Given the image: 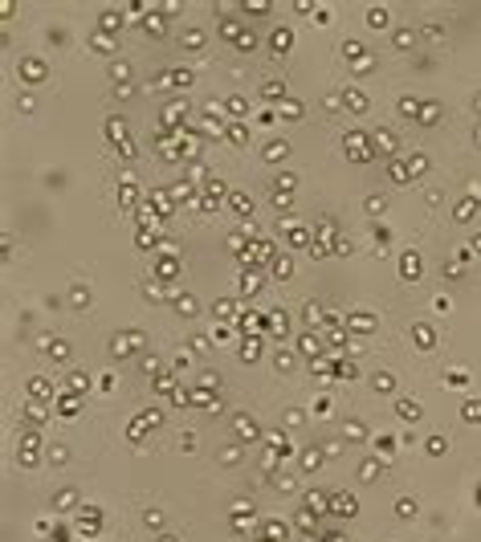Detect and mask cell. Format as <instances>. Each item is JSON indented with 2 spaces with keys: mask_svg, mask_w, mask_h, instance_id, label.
Masks as SVG:
<instances>
[{
  "mask_svg": "<svg viewBox=\"0 0 481 542\" xmlns=\"http://www.w3.org/2000/svg\"><path fill=\"white\" fill-rule=\"evenodd\" d=\"M274 485H278L282 493H290V489H298V481H294V477H286V473H278V477H274Z\"/></svg>",
  "mask_w": 481,
  "mask_h": 542,
  "instance_id": "obj_18",
  "label": "cell"
},
{
  "mask_svg": "<svg viewBox=\"0 0 481 542\" xmlns=\"http://www.w3.org/2000/svg\"><path fill=\"white\" fill-rule=\"evenodd\" d=\"M274 363H278V371H290V367H294V355H290V351H278Z\"/></svg>",
  "mask_w": 481,
  "mask_h": 542,
  "instance_id": "obj_20",
  "label": "cell"
},
{
  "mask_svg": "<svg viewBox=\"0 0 481 542\" xmlns=\"http://www.w3.org/2000/svg\"><path fill=\"white\" fill-rule=\"evenodd\" d=\"M274 274H278V278H290V274H294V261H290V257L274 261Z\"/></svg>",
  "mask_w": 481,
  "mask_h": 542,
  "instance_id": "obj_19",
  "label": "cell"
},
{
  "mask_svg": "<svg viewBox=\"0 0 481 542\" xmlns=\"http://www.w3.org/2000/svg\"><path fill=\"white\" fill-rule=\"evenodd\" d=\"M400 274L412 278V282L420 278V257H416V253H404V257H400Z\"/></svg>",
  "mask_w": 481,
  "mask_h": 542,
  "instance_id": "obj_3",
  "label": "cell"
},
{
  "mask_svg": "<svg viewBox=\"0 0 481 542\" xmlns=\"http://www.w3.org/2000/svg\"><path fill=\"white\" fill-rule=\"evenodd\" d=\"M375 473H379V465H375V461H363V469H359V481H379Z\"/></svg>",
  "mask_w": 481,
  "mask_h": 542,
  "instance_id": "obj_17",
  "label": "cell"
},
{
  "mask_svg": "<svg viewBox=\"0 0 481 542\" xmlns=\"http://www.w3.org/2000/svg\"><path fill=\"white\" fill-rule=\"evenodd\" d=\"M444 448H448V440H444V436H432V440H428V453H432V457H440Z\"/></svg>",
  "mask_w": 481,
  "mask_h": 542,
  "instance_id": "obj_21",
  "label": "cell"
},
{
  "mask_svg": "<svg viewBox=\"0 0 481 542\" xmlns=\"http://www.w3.org/2000/svg\"><path fill=\"white\" fill-rule=\"evenodd\" d=\"M416 509H420V505H416L412 497H400V505H396V514H400V518H416Z\"/></svg>",
  "mask_w": 481,
  "mask_h": 542,
  "instance_id": "obj_10",
  "label": "cell"
},
{
  "mask_svg": "<svg viewBox=\"0 0 481 542\" xmlns=\"http://www.w3.org/2000/svg\"><path fill=\"white\" fill-rule=\"evenodd\" d=\"M302 314H306V322H318V314H322V306H318V302H306V310H302Z\"/></svg>",
  "mask_w": 481,
  "mask_h": 542,
  "instance_id": "obj_26",
  "label": "cell"
},
{
  "mask_svg": "<svg viewBox=\"0 0 481 542\" xmlns=\"http://www.w3.org/2000/svg\"><path fill=\"white\" fill-rule=\"evenodd\" d=\"M371 387H375V391H392V387H396V375L375 371V375H371Z\"/></svg>",
  "mask_w": 481,
  "mask_h": 542,
  "instance_id": "obj_6",
  "label": "cell"
},
{
  "mask_svg": "<svg viewBox=\"0 0 481 542\" xmlns=\"http://www.w3.org/2000/svg\"><path fill=\"white\" fill-rule=\"evenodd\" d=\"M359 509V501L351 497V493H339V497H330V514H339V518H351Z\"/></svg>",
  "mask_w": 481,
  "mask_h": 542,
  "instance_id": "obj_1",
  "label": "cell"
},
{
  "mask_svg": "<svg viewBox=\"0 0 481 542\" xmlns=\"http://www.w3.org/2000/svg\"><path fill=\"white\" fill-rule=\"evenodd\" d=\"M147 33H163V21L159 17H147Z\"/></svg>",
  "mask_w": 481,
  "mask_h": 542,
  "instance_id": "obj_33",
  "label": "cell"
},
{
  "mask_svg": "<svg viewBox=\"0 0 481 542\" xmlns=\"http://www.w3.org/2000/svg\"><path fill=\"white\" fill-rule=\"evenodd\" d=\"M228 310H232V302H216V306H212V314H216V318H228Z\"/></svg>",
  "mask_w": 481,
  "mask_h": 542,
  "instance_id": "obj_34",
  "label": "cell"
},
{
  "mask_svg": "<svg viewBox=\"0 0 481 542\" xmlns=\"http://www.w3.org/2000/svg\"><path fill=\"white\" fill-rule=\"evenodd\" d=\"M286 114H290V123H298V114H302V106H298V102H286Z\"/></svg>",
  "mask_w": 481,
  "mask_h": 542,
  "instance_id": "obj_36",
  "label": "cell"
},
{
  "mask_svg": "<svg viewBox=\"0 0 481 542\" xmlns=\"http://www.w3.org/2000/svg\"><path fill=\"white\" fill-rule=\"evenodd\" d=\"M326 542H347V538H343V534H330V538H326Z\"/></svg>",
  "mask_w": 481,
  "mask_h": 542,
  "instance_id": "obj_39",
  "label": "cell"
},
{
  "mask_svg": "<svg viewBox=\"0 0 481 542\" xmlns=\"http://www.w3.org/2000/svg\"><path fill=\"white\" fill-rule=\"evenodd\" d=\"M448 383H453V387H465L469 379H465V371H453V375H448Z\"/></svg>",
  "mask_w": 481,
  "mask_h": 542,
  "instance_id": "obj_38",
  "label": "cell"
},
{
  "mask_svg": "<svg viewBox=\"0 0 481 542\" xmlns=\"http://www.w3.org/2000/svg\"><path fill=\"white\" fill-rule=\"evenodd\" d=\"M367 25H371V29H383V25H387V9H371V13H367Z\"/></svg>",
  "mask_w": 481,
  "mask_h": 542,
  "instance_id": "obj_12",
  "label": "cell"
},
{
  "mask_svg": "<svg viewBox=\"0 0 481 542\" xmlns=\"http://www.w3.org/2000/svg\"><path fill=\"white\" fill-rule=\"evenodd\" d=\"M424 167H428V163H424V159H420V155H416V159L408 163V171H412V175H420V171H424Z\"/></svg>",
  "mask_w": 481,
  "mask_h": 542,
  "instance_id": "obj_37",
  "label": "cell"
},
{
  "mask_svg": "<svg viewBox=\"0 0 481 542\" xmlns=\"http://www.w3.org/2000/svg\"><path fill=\"white\" fill-rule=\"evenodd\" d=\"M265 444L274 448V453H290V440H286V432H265Z\"/></svg>",
  "mask_w": 481,
  "mask_h": 542,
  "instance_id": "obj_4",
  "label": "cell"
},
{
  "mask_svg": "<svg viewBox=\"0 0 481 542\" xmlns=\"http://www.w3.org/2000/svg\"><path fill=\"white\" fill-rule=\"evenodd\" d=\"M236 355H241V363H253V359H257V339H245Z\"/></svg>",
  "mask_w": 481,
  "mask_h": 542,
  "instance_id": "obj_8",
  "label": "cell"
},
{
  "mask_svg": "<svg viewBox=\"0 0 481 542\" xmlns=\"http://www.w3.org/2000/svg\"><path fill=\"white\" fill-rule=\"evenodd\" d=\"M70 302H74V306H86V302H90V290H86V286H74V290H70Z\"/></svg>",
  "mask_w": 481,
  "mask_h": 542,
  "instance_id": "obj_14",
  "label": "cell"
},
{
  "mask_svg": "<svg viewBox=\"0 0 481 542\" xmlns=\"http://www.w3.org/2000/svg\"><path fill=\"white\" fill-rule=\"evenodd\" d=\"M236 432H241V436H249V440H253V436H257V424H253V420H249V416H241V420H236Z\"/></svg>",
  "mask_w": 481,
  "mask_h": 542,
  "instance_id": "obj_11",
  "label": "cell"
},
{
  "mask_svg": "<svg viewBox=\"0 0 481 542\" xmlns=\"http://www.w3.org/2000/svg\"><path fill=\"white\" fill-rule=\"evenodd\" d=\"M286 45H290V33H286V29H278V33H274V49H278V53H282V49H286Z\"/></svg>",
  "mask_w": 481,
  "mask_h": 542,
  "instance_id": "obj_23",
  "label": "cell"
},
{
  "mask_svg": "<svg viewBox=\"0 0 481 542\" xmlns=\"http://www.w3.org/2000/svg\"><path fill=\"white\" fill-rule=\"evenodd\" d=\"M135 347H131V335H114L110 339V355H131Z\"/></svg>",
  "mask_w": 481,
  "mask_h": 542,
  "instance_id": "obj_5",
  "label": "cell"
},
{
  "mask_svg": "<svg viewBox=\"0 0 481 542\" xmlns=\"http://www.w3.org/2000/svg\"><path fill=\"white\" fill-rule=\"evenodd\" d=\"M139 363H143V371H155V367H159V359H155V355H143Z\"/></svg>",
  "mask_w": 481,
  "mask_h": 542,
  "instance_id": "obj_32",
  "label": "cell"
},
{
  "mask_svg": "<svg viewBox=\"0 0 481 542\" xmlns=\"http://www.w3.org/2000/svg\"><path fill=\"white\" fill-rule=\"evenodd\" d=\"M302 465H306V469H318V465H322V453H318V448H306V453H302Z\"/></svg>",
  "mask_w": 481,
  "mask_h": 542,
  "instance_id": "obj_16",
  "label": "cell"
},
{
  "mask_svg": "<svg viewBox=\"0 0 481 542\" xmlns=\"http://www.w3.org/2000/svg\"><path fill=\"white\" fill-rule=\"evenodd\" d=\"M139 224H155V212H151V208H139Z\"/></svg>",
  "mask_w": 481,
  "mask_h": 542,
  "instance_id": "obj_35",
  "label": "cell"
},
{
  "mask_svg": "<svg viewBox=\"0 0 481 542\" xmlns=\"http://www.w3.org/2000/svg\"><path fill=\"white\" fill-rule=\"evenodd\" d=\"M286 155H290V143H269V147H265V159H269V163H278V159H286Z\"/></svg>",
  "mask_w": 481,
  "mask_h": 542,
  "instance_id": "obj_7",
  "label": "cell"
},
{
  "mask_svg": "<svg viewBox=\"0 0 481 542\" xmlns=\"http://www.w3.org/2000/svg\"><path fill=\"white\" fill-rule=\"evenodd\" d=\"M461 416H465V420H481V404H465Z\"/></svg>",
  "mask_w": 481,
  "mask_h": 542,
  "instance_id": "obj_28",
  "label": "cell"
},
{
  "mask_svg": "<svg viewBox=\"0 0 481 542\" xmlns=\"http://www.w3.org/2000/svg\"><path fill=\"white\" fill-rule=\"evenodd\" d=\"M298 351H302V355H318L322 347H318V339H314V335H302V339H298Z\"/></svg>",
  "mask_w": 481,
  "mask_h": 542,
  "instance_id": "obj_9",
  "label": "cell"
},
{
  "mask_svg": "<svg viewBox=\"0 0 481 542\" xmlns=\"http://www.w3.org/2000/svg\"><path fill=\"white\" fill-rule=\"evenodd\" d=\"M220 461H224V465H232V461H241V448H224V453H220Z\"/></svg>",
  "mask_w": 481,
  "mask_h": 542,
  "instance_id": "obj_31",
  "label": "cell"
},
{
  "mask_svg": "<svg viewBox=\"0 0 481 542\" xmlns=\"http://www.w3.org/2000/svg\"><path fill=\"white\" fill-rule=\"evenodd\" d=\"M396 416L416 424V420H420V404H416V400H396Z\"/></svg>",
  "mask_w": 481,
  "mask_h": 542,
  "instance_id": "obj_2",
  "label": "cell"
},
{
  "mask_svg": "<svg viewBox=\"0 0 481 542\" xmlns=\"http://www.w3.org/2000/svg\"><path fill=\"white\" fill-rule=\"evenodd\" d=\"M70 387H74V391H82V387H90V379H86L82 371H74V375H70Z\"/></svg>",
  "mask_w": 481,
  "mask_h": 542,
  "instance_id": "obj_27",
  "label": "cell"
},
{
  "mask_svg": "<svg viewBox=\"0 0 481 542\" xmlns=\"http://www.w3.org/2000/svg\"><path fill=\"white\" fill-rule=\"evenodd\" d=\"M257 286H261V282H257V274H245V278H241V294H249V298H253V294H257Z\"/></svg>",
  "mask_w": 481,
  "mask_h": 542,
  "instance_id": "obj_15",
  "label": "cell"
},
{
  "mask_svg": "<svg viewBox=\"0 0 481 542\" xmlns=\"http://www.w3.org/2000/svg\"><path fill=\"white\" fill-rule=\"evenodd\" d=\"M416 339L424 343V351H428V343H432V330H428V326H416Z\"/></svg>",
  "mask_w": 481,
  "mask_h": 542,
  "instance_id": "obj_29",
  "label": "cell"
},
{
  "mask_svg": "<svg viewBox=\"0 0 481 542\" xmlns=\"http://www.w3.org/2000/svg\"><path fill=\"white\" fill-rule=\"evenodd\" d=\"M278 94H286V86L282 82H265V98H278Z\"/></svg>",
  "mask_w": 481,
  "mask_h": 542,
  "instance_id": "obj_24",
  "label": "cell"
},
{
  "mask_svg": "<svg viewBox=\"0 0 481 542\" xmlns=\"http://www.w3.org/2000/svg\"><path fill=\"white\" fill-rule=\"evenodd\" d=\"M159 542H175V538H171V534H163V538H159Z\"/></svg>",
  "mask_w": 481,
  "mask_h": 542,
  "instance_id": "obj_40",
  "label": "cell"
},
{
  "mask_svg": "<svg viewBox=\"0 0 481 542\" xmlns=\"http://www.w3.org/2000/svg\"><path fill=\"white\" fill-rule=\"evenodd\" d=\"M265 534H269V538H286V522H269Z\"/></svg>",
  "mask_w": 481,
  "mask_h": 542,
  "instance_id": "obj_22",
  "label": "cell"
},
{
  "mask_svg": "<svg viewBox=\"0 0 481 542\" xmlns=\"http://www.w3.org/2000/svg\"><path fill=\"white\" fill-rule=\"evenodd\" d=\"M192 310H196V298H188V294H184V298H179V314H184V318H188Z\"/></svg>",
  "mask_w": 481,
  "mask_h": 542,
  "instance_id": "obj_25",
  "label": "cell"
},
{
  "mask_svg": "<svg viewBox=\"0 0 481 542\" xmlns=\"http://www.w3.org/2000/svg\"><path fill=\"white\" fill-rule=\"evenodd\" d=\"M298 526H302V530H310V526H314V514H310V509H302V514H298Z\"/></svg>",
  "mask_w": 481,
  "mask_h": 542,
  "instance_id": "obj_30",
  "label": "cell"
},
{
  "mask_svg": "<svg viewBox=\"0 0 481 542\" xmlns=\"http://www.w3.org/2000/svg\"><path fill=\"white\" fill-rule=\"evenodd\" d=\"M343 432H347L351 440H363V436H367V428L359 424V420H347V428H343Z\"/></svg>",
  "mask_w": 481,
  "mask_h": 542,
  "instance_id": "obj_13",
  "label": "cell"
}]
</instances>
